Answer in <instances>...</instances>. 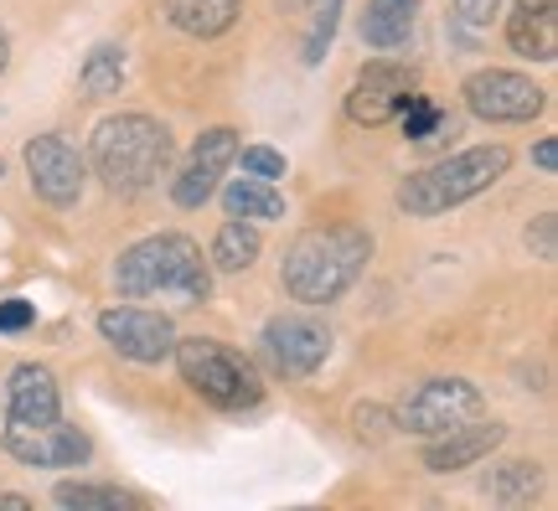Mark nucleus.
Listing matches in <instances>:
<instances>
[{
	"label": "nucleus",
	"mask_w": 558,
	"mask_h": 511,
	"mask_svg": "<svg viewBox=\"0 0 558 511\" xmlns=\"http://www.w3.org/2000/svg\"><path fill=\"white\" fill-rule=\"evenodd\" d=\"M166 21L186 37H222L239 21V0H166Z\"/></svg>",
	"instance_id": "obj_18"
},
{
	"label": "nucleus",
	"mask_w": 558,
	"mask_h": 511,
	"mask_svg": "<svg viewBox=\"0 0 558 511\" xmlns=\"http://www.w3.org/2000/svg\"><path fill=\"white\" fill-rule=\"evenodd\" d=\"M114 284L124 300H177L202 305L213 295V269L202 264V248L186 233L140 238L114 264Z\"/></svg>",
	"instance_id": "obj_2"
},
{
	"label": "nucleus",
	"mask_w": 558,
	"mask_h": 511,
	"mask_svg": "<svg viewBox=\"0 0 558 511\" xmlns=\"http://www.w3.org/2000/svg\"><path fill=\"white\" fill-rule=\"evenodd\" d=\"M507 41L512 52L533 62H554L558 58V5H522L518 16L507 21Z\"/></svg>",
	"instance_id": "obj_16"
},
{
	"label": "nucleus",
	"mask_w": 558,
	"mask_h": 511,
	"mask_svg": "<svg viewBox=\"0 0 558 511\" xmlns=\"http://www.w3.org/2000/svg\"><path fill=\"white\" fill-rule=\"evenodd\" d=\"M399 119H403V135L414 139V145H435V139L450 130V119L439 114V104L429 99V94H418V88L409 94V99H403Z\"/></svg>",
	"instance_id": "obj_25"
},
{
	"label": "nucleus",
	"mask_w": 558,
	"mask_h": 511,
	"mask_svg": "<svg viewBox=\"0 0 558 511\" xmlns=\"http://www.w3.org/2000/svg\"><path fill=\"white\" fill-rule=\"evenodd\" d=\"M99 336L124 356V362H140V367L166 362L171 346H177V326H171V315L140 311V305H109V311L99 315Z\"/></svg>",
	"instance_id": "obj_8"
},
{
	"label": "nucleus",
	"mask_w": 558,
	"mask_h": 511,
	"mask_svg": "<svg viewBox=\"0 0 558 511\" xmlns=\"http://www.w3.org/2000/svg\"><path fill=\"white\" fill-rule=\"evenodd\" d=\"M501 439H507V429H501V424H481V418L456 424V429H445V434H429V445H424V471L429 475L465 471V465L486 460Z\"/></svg>",
	"instance_id": "obj_15"
},
{
	"label": "nucleus",
	"mask_w": 558,
	"mask_h": 511,
	"mask_svg": "<svg viewBox=\"0 0 558 511\" xmlns=\"http://www.w3.org/2000/svg\"><path fill=\"white\" fill-rule=\"evenodd\" d=\"M533 166H543V171H554V166H558V139H543L538 150H533Z\"/></svg>",
	"instance_id": "obj_31"
},
{
	"label": "nucleus",
	"mask_w": 558,
	"mask_h": 511,
	"mask_svg": "<svg viewBox=\"0 0 558 511\" xmlns=\"http://www.w3.org/2000/svg\"><path fill=\"white\" fill-rule=\"evenodd\" d=\"M527 248H533L543 264H554V254H558V217L554 212L533 217V228H527Z\"/></svg>",
	"instance_id": "obj_27"
},
{
	"label": "nucleus",
	"mask_w": 558,
	"mask_h": 511,
	"mask_svg": "<svg viewBox=\"0 0 558 511\" xmlns=\"http://www.w3.org/2000/svg\"><path fill=\"white\" fill-rule=\"evenodd\" d=\"M32 320H37V311H32L26 300H0V331H5V336L26 331Z\"/></svg>",
	"instance_id": "obj_29"
},
{
	"label": "nucleus",
	"mask_w": 558,
	"mask_h": 511,
	"mask_svg": "<svg viewBox=\"0 0 558 511\" xmlns=\"http://www.w3.org/2000/svg\"><path fill=\"white\" fill-rule=\"evenodd\" d=\"M414 16H418V0H367V11H362V41L378 47V52H393V47L409 41Z\"/></svg>",
	"instance_id": "obj_17"
},
{
	"label": "nucleus",
	"mask_w": 558,
	"mask_h": 511,
	"mask_svg": "<svg viewBox=\"0 0 558 511\" xmlns=\"http://www.w3.org/2000/svg\"><path fill=\"white\" fill-rule=\"evenodd\" d=\"M305 37H300V62L305 68H316L320 58H326V47H331V37H337V21H341V0H316L311 11H305Z\"/></svg>",
	"instance_id": "obj_24"
},
{
	"label": "nucleus",
	"mask_w": 558,
	"mask_h": 511,
	"mask_svg": "<svg viewBox=\"0 0 558 511\" xmlns=\"http://www.w3.org/2000/svg\"><path fill=\"white\" fill-rule=\"evenodd\" d=\"M52 501L68 511H135V507H145L140 496L120 491V486H88V480H62L58 491H52Z\"/></svg>",
	"instance_id": "obj_21"
},
{
	"label": "nucleus",
	"mask_w": 558,
	"mask_h": 511,
	"mask_svg": "<svg viewBox=\"0 0 558 511\" xmlns=\"http://www.w3.org/2000/svg\"><path fill=\"white\" fill-rule=\"evenodd\" d=\"M259 258V228L254 222H243V217H228L213 238V269L222 275H243L248 264Z\"/></svg>",
	"instance_id": "obj_20"
},
{
	"label": "nucleus",
	"mask_w": 558,
	"mask_h": 511,
	"mask_svg": "<svg viewBox=\"0 0 558 511\" xmlns=\"http://www.w3.org/2000/svg\"><path fill=\"white\" fill-rule=\"evenodd\" d=\"M414 94V68L409 62H367L352 83V94H347V119L352 124H367V130H378L388 119H399L403 99Z\"/></svg>",
	"instance_id": "obj_11"
},
{
	"label": "nucleus",
	"mask_w": 558,
	"mask_h": 511,
	"mask_svg": "<svg viewBox=\"0 0 558 511\" xmlns=\"http://www.w3.org/2000/svg\"><path fill=\"white\" fill-rule=\"evenodd\" d=\"M177 356L181 377H186V388L197 398H207L213 409H254L264 398V382L254 373V362L239 356L233 346H222V341H207V336H192V341H177L171 346Z\"/></svg>",
	"instance_id": "obj_5"
},
{
	"label": "nucleus",
	"mask_w": 558,
	"mask_h": 511,
	"mask_svg": "<svg viewBox=\"0 0 558 511\" xmlns=\"http://www.w3.org/2000/svg\"><path fill=\"white\" fill-rule=\"evenodd\" d=\"M522 5H558V0H522Z\"/></svg>",
	"instance_id": "obj_34"
},
{
	"label": "nucleus",
	"mask_w": 558,
	"mask_h": 511,
	"mask_svg": "<svg viewBox=\"0 0 558 511\" xmlns=\"http://www.w3.org/2000/svg\"><path fill=\"white\" fill-rule=\"evenodd\" d=\"M5 450L16 454L21 465H37V471H68V465H83L94 445H88V434L73 429V424H62L58 418H47V424H32V429H5Z\"/></svg>",
	"instance_id": "obj_12"
},
{
	"label": "nucleus",
	"mask_w": 558,
	"mask_h": 511,
	"mask_svg": "<svg viewBox=\"0 0 558 511\" xmlns=\"http://www.w3.org/2000/svg\"><path fill=\"white\" fill-rule=\"evenodd\" d=\"M367 258H373V238L357 222H326V228H305L284 248L279 279L300 305H337L357 284Z\"/></svg>",
	"instance_id": "obj_1"
},
{
	"label": "nucleus",
	"mask_w": 558,
	"mask_h": 511,
	"mask_svg": "<svg viewBox=\"0 0 558 511\" xmlns=\"http://www.w3.org/2000/svg\"><path fill=\"white\" fill-rule=\"evenodd\" d=\"M357 434L362 439H383V434H388V413L383 409H357Z\"/></svg>",
	"instance_id": "obj_30"
},
{
	"label": "nucleus",
	"mask_w": 558,
	"mask_h": 511,
	"mask_svg": "<svg viewBox=\"0 0 558 511\" xmlns=\"http://www.w3.org/2000/svg\"><path fill=\"white\" fill-rule=\"evenodd\" d=\"M507 145H476V150H460L450 160H435V166H424L414 177L399 186V207L409 217H439L460 207V202L481 197V192H492L501 177H507Z\"/></svg>",
	"instance_id": "obj_4"
},
{
	"label": "nucleus",
	"mask_w": 558,
	"mask_h": 511,
	"mask_svg": "<svg viewBox=\"0 0 558 511\" xmlns=\"http://www.w3.org/2000/svg\"><path fill=\"white\" fill-rule=\"evenodd\" d=\"M538 491H543V465H533V460H512V465H501L486 480V496L501 501V507H522V501H533Z\"/></svg>",
	"instance_id": "obj_23"
},
{
	"label": "nucleus",
	"mask_w": 558,
	"mask_h": 511,
	"mask_svg": "<svg viewBox=\"0 0 558 511\" xmlns=\"http://www.w3.org/2000/svg\"><path fill=\"white\" fill-rule=\"evenodd\" d=\"M124 88V52L114 41H99L88 58H83V94L88 99H114Z\"/></svg>",
	"instance_id": "obj_22"
},
{
	"label": "nucleus",
	"mask_w": 558,
	"mask_h": 511,
	"mask_svg": "<svg viewBox=\"0 0 558 511\" xmlns=\"http://www.w3.org/2000/svg\"><path fill=\"white\" fill-rule=\"evenodd\" d=\"M456 16L465 26H492L501 16V0H456Z\"/></svg>",
	"instance_id": "obj_28"
},
{
	"label": "nucleus",
	"mask_w": 558,
	"mask_h": 511,
	"mask_svg": "<svg viewBox=\"0 0 558 511\" xmlns=\"http://www.w3.org/2000/svg\"><path fill=\"white\" fill-rule=\"evenodd\" d=\"M222 207H228V217H243V222H275V217H284V197L275 192V181L248 177V171H243V181L222 186Z\"/></svg>",
	"instance_id": "obj_19"
},
{
	"label": "nucleus",
	"mask_w": 558,
	"mask_h": 511,
	"mask_svg": "<svg viewBox=\"0 0 558 511\" xmlns=\"http://www.w3.org/2000/svg\"><path fill=\"white\" fill-rule=\"evenodd\" d=\"M316 0H279V11H311Z\"/></svg>",
	"instance_id": "obj_32"
},
{
	"label": "nucleus",
	"mask_w": 558,
	"mask_h": 511,
	"mask_svg": "<svg viewBox=\"0 0 558 511\" xmlns=\"http://www.w3.org/2000/svg\"><path fill=\"white\" fill-rule=\"evenodd\" d=\"M233 160H239L248 177H264V181L284 177V156H279V150H269V145H248V150H239Z\"/></svg>",
	"instance_id": "obj_26"
},
{
	"label": "nucleus",
	"mask_w": 558,
	"mask_h": 511,
	"mask_svg": "<svg viewBox=\"0 0 558 511\" xmlns=\"http://www.w3.org/2000/svg\"><path fill=\"white\" fill-rule=\"evenodd\" d=\"M233 156H239V135H233V130H207V135L192 145V156H186V166H181V177L171 181L177 207L197 212L202 202H213V192H218V181L228 177Z\"/></svg>",
	"instance_id": "obj_13"
},
{
	"label": "nucleus",
	"mask_w": 558,
	"mask_h": 511,
	"mask_svg": "<svg viewBox=\"0 0 558 511\" xmlns=\"http://www.w3.org/2000/svg\"><path fill=\"white\" fill-rule=\"evenodd\" d=\"M5 62H11V37L0 32V73H5Z\"/></svg>",
	"instance_id": "obj_33"
},
{
	"label": "nucleus",
	"mask_w": 558,
	"mask_h": 511,
	"mask_svg": "<svg viewBox=\"0 0 558 511\" xmlns=\"http://www.w3.org/2000/svg\"><path fill=\"white\" fill-rule=\"evenodd\" d=\"M264 362L279 377H311L331 356V331L320 326L316 315H275L259 336Z\"/></svg>",
	"instance_id": "obj_9"
},
{
	"label": "nucleus",
	"mask_w": 558,
	"mask_h": 511,
	"mask_svg": "<svg viewBox=\"0 0 558 511\" xmlns=\"http://www.w3.org/2000/svg\"><path fill=\"white\" fill-rule=\"evenodd\" d=\"M481 409H486V398H481L476 382H465V377H435V382L414 388L399 403V429L429 439V434H445V429H456V424L481 418Z\"/></svg>",
	"instance_id": "obj_6"
},
{
	"label": "nucleus",
	"mask_w": 558,
	"mask_h": 511,
	"mask_svg": "<svg viewBox=\"0 0 558 511\" xmlns=\"http://www.w3.org/2000/svg\"><path fill=\"white\" fill-rule=\"evenodd\" d=\"M460 99H465V109L476 119H486V124H527V119L543 114V99H548V94H543L533 78L512 73V68H481V73L465 78Z\"/></svg>",
	"instance_id": "obj_7"
},
{
	"label": "nucleus",
	"mask_w": 558,
	"mask_h": 511,
	"mask_svg": "<svg viewBox=\"0 0 558 511\" xmlns=\"http://www.w3.org/2000/svg\"><path fill=\"white\" fill-rule=\"evenodd\" d=\"M171 160V135L150 114H109L88 139V166L109 192H145Z\"/></svg>",
	"instance_id": "obj_3"
},
{
	"label": "nucleus",
	"mask_w": 558,
	"mask_h": 511,
	"mask_svg": "<svg viewBox=\"0 0 558 511\" xmlns=\"http://www.w3.org/2000/svg\"><path fill=\"white\" fill-rule=\"evenodd\" d=\"M26 177L47 207H73L83 197V177H88V160L78 156V145L62 135H37L26 139Z\"/></svg>",
	"instance_id": "obj_10"
},
{
	"label": "nucleus",
	"mask_w": 558,
	"mask_h": 511,
	"mask_svg": "<svg viewBox=\"0 0 558 511\" xmlns=\"http://www.w3.org/2000/svg\"><path fill=\"white\" fill-rule=\"evenodd\" d=\"M62 413L58 377L47 373L41 362H21L16 373L5 377V429H32Z\"/></svg>",
	"instance_id": "obj_14"
}]
</instances>
